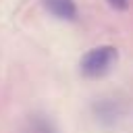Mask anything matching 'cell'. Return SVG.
I'll return each instance as SVG.
<instances>
[{
	"label": "cell",
	"mask_w": 133,
	"mask_h": 133,
	"mask_svg": "<svg viewBox=\"0 0 133 133\" xmlns=\"http://www.w3.org/2000/svg\"><path fill=\"white\" fill-rule=\"evenodd\" d=\"M118 60V50L110 44H102L96 46L91 50H87L81 60H79V73L85 79H100L106 73L112 71V66Z\"/></svg>",
	"instance_id": "cell-1"
},
{
	"label": "cell",
	"mask_w": 133,
	"mask_h": 133,
	"mask_svg": "<svg viewBox=\"0 0 133 133\" xmlns=\"http://www.w3.org/2000/svg\"><path fill=\"white\" fill-rule=\"evenodd\" d=\"M42 2H44L46 10L60 21H77V17H79L75 0H42Z\"/></svg>",
	"instance_id": "cell-2"
},
{
	"label": "cell",
	"mask_w": 133,
	"mask_h": 133,
	"mask_svg": "<svg viewBox=\"0 0 133 133\" xmlns=\"http://www.w3.org/2000/svg\"><path fill=\"white\" fill-rule=\"evenodd\" d=\"M25 133H58V129H56V125L48 116H44V114H31L29 121H27Z\"/></svg>",
	"instance_id": "cell-3"
},
{
	"label": "cell",
	"mask_w": 133,
	"mask_h": 133,
	"mask_svg": "<svg viewBox=\"0 0 133 133\" xmlns=\"http://www.w3.org/2000/svg\"><path fill=\"white\" fill-rule=\"evenodd\" d=\"M96 116L102 121V123H114L118 116H121V110H118V102H112V100H102L96 104Z\"/></svg>",
	"instance_id": "cell-4"
},
{
	"label": "cell",
	"mask_w": 133,
	"mask_h": 133,
	"mask_svg": "<svg viewBox=\"0 0 133 133\" xmlns=\"http://www.w3.org/2000/svg\"><path fill=\"white\" fill-rule=\"evenodd\" d=\"M114 10H125L127 6H129V0H106Z\"/></svg>",
	"instance_id": "cell-5"
}]
</instances>
